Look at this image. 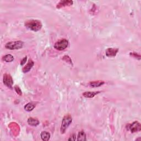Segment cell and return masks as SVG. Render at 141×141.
<instances>
[{
	"instance_id": "obj_17",
	"label": "cell",
	"mask_w": 141,
	"mask_h": 141,
	"mask_svg": "<svg viewBox=\"0 0 141 141\" xmlns=\"http://www.w3.org/2000/svg\"><path fill=\"white\" fill-rule=\"evenodd\" d=\"M15 90L16 92H17V93L18 94H19V95H22V90L21 89V88L18 87V85H15Z\"/></svg>"
},
{
	"instance_id": "obj_2",
	"label": "cell",
	"mask_w": 141,
	"mask_h": 141,
	"mask_svg": "<svg viewBox=\"0 0 141 141\" xmlns=\"http://www.w3.org/2000/svg\"><path fill=\"white\" fill-rule=\"evenodd\" d=\"M72 121V118L70 114H67L63 117L62 121V124L61 126V133L62 134L64 133L67 130V128L69 126L71 125Z\"/></svg>"
},
{
	"instance_id": "obj_3",
	"label": "cell",
	"mask_w": 141,
	"mask_h": 141,
	"mask_svg": "<svg viewBox=\"0 0 141 141\" xmlns=\"http://www.w3.org/2000/svg\"><path fill=\"white\" fill-rule=\"evenodd\" d=\"M24 43L22 41H16V42H11L7 43L5 48L9 50H18L23 47Z\"/></svg>"
},
{
	"instance_id": "obj_10",
	"label": "cell",
	"mask_w": 141,
	"mask_h": 141,
	"mask_svg": "<svg viewBox=\"0 0 141 141\" xmlns=\"http://www.w3.org/2000/svg\"><path fill=\"white\" fill-rule=\"evenodd\" d=\"M100 93V92H85L83 93V97L87 98H94L95 95Z\"/></svg>"
},
{
	"instance_id": "obj_16",
	"label": "cell",
	"mask_w": 141,
	"mask_h": 141,
	"mask_svg": "<svg viewBox=\"0 0 141 141\" xmlns=\"http://www.w3.org/2000/svg\"><path fill=\"white\" fill-rule=\"evenodd\" d=\"M77 140H86V135L84 131H80L77 137Z\"/></svg>"
},
{
	"instance_id": "obj_15",
	"label": "cell",
	"mask_w": 141,
	"mask_h": 141,
	"mask_svg": "<svg viewBox=\"0 0 141 141\" xmlns=\"http://www.w3.org/2000/svg\"><path fill=\"white\" fill-rule=\"evenodd\" d=\"M2 60H3V61H5L6 62H11L14 60V57H13L12 55L8 54V55H6L3 56L2 57Z\"/></svg>"
},
{
	"instance_id": "obj_14",
	"label": "cell",
	"mask_w": 141,
	"mask_h": 141,
	"mask_svg": "<svg viewBox=\"0 0 141 141\" xmlns=\"http://www.w3.org/2000/svg\"><path fill=\"white\" fill-rule=\"evenodd\" d=\"M35 107V104H34L33 103H29L24 106V109L26 111H31L33 110Z\"/></svg>"
},
{
	"instance_id": "obj_19",
	"label": "cell",
	"mask_w": 141,
	"mask_h": 141,
	"mask_svg": "<svg viewBox=\"0 0 141 141\" xmlns=\"http://www.w3.org/2000/svg\"><path fill=\"white\" fill-rule=\"evenodd\" d=\"M76 136L75 134H73L71 137H70V138H69V140H76Z\"/></svg>"
},
{
	"instance_id": "obj_4",
	"label": "cell",
	"mask_w": 141,
	"mask_h": 141,
	"mask_svg": "<svg viewBox=\"0 0 141 141\" xmlns=\"http://www.w3.org/2000/svg\"><path fill=\"white\" fill-rule=\"evenodd\" d=\"M69 41L66 39H62L58 40L54 45V48L57 50L62 51L66 49L69 46Z\"/></svg>"
},
{
	"instance_id": "obj_6",
	"label": "cell",
	"mask_w": 141,
	"mask_h": 141,
	"mask_svg": "<svg viewBox=\"0 0 141 141\" xmlns=\"http://www.w3.org/2000/svg\"><path fill=\"white\" fill-rule=\"evenodd\" d=\"M3 82L4 85H6L7 87L12 88V85L13 84V80L12 77L8 74H4L3 77Z\"/></svg>"
},
{
	"instance_id": "obj_18",
	"label": "cell",
	"mask_w": 141,
	"mask_h": 141,
	"mask_svg": "<svg viewBox=\"0 0 141 141\" xmlns=\"http://www.w3.org/2000/svg\"><path fill=\"white\" fill-rule=\"evenodd\" d=\"M130 55L132 56L133 57H135L136 58H137L138 57L139 60H140V56L139 55H138L137 53H136V52H131L130 53Z\"/></svg>"
},
{
	"instance_id": "obj_13",
	"label": "cell",
	"mask_w": 141,
	"mask_h": 141,
	"mask_svg": "<svg viewBox=\"0 0 141 141\" xmlns=\"http://www.w3.org/2000/svg\"><path fill=\"white\" fill-rule=\"evenodd\" d=\"M41 138H42V140L44 141H48L50 139L51 137L50 133L47 131H43L40 134Z\"/></svg>"
},
{
	"instance_id": "obj_5",
	"label": "cell",
	"mask_w": 141,
	"mask_h": 141,
	"mask_svg": "<svg viewBox=\"0 0 141 141\" xmlns=\"http://www.w3.org/2000/svg\"><path fill=\"white\" fill-rule=\"evenodd\" d=\"M127 129L130 130L132 133L137 132L141 130V125L139 122L135 121L131 124L129 125L128 128H127Z\"/></svg>"
},
{
	"instance_id": "obj_11",
	"label": "cell",
	"mask_w": 141,
	"mask_h": 141,
	"mask_svg": "<svg viewBox=\"0 0 141 141\" xmlns=\"http://www.w3.org/2000/svg\"><path fill=\"white\" fill-rule=\"evenodd\" d=\"M28 124L31 126H37L39 125V121L38 120L33 117H29L28 119Z\"/></svg>"
},
{
	"instance_id": "obj_1",
	"label": "cell",
	"mask_w": 141,
	"mask_h": 141,
	"mask_svg": "<svg viewBox=\"0 0 141 141\" xmlns=\"http://www.w3.org/2000/svg\"><path fill=\"white\" fill-rule=\"evenodd\" d=\"M26 28L34 31H38L42 28V24L39 20H29L25 22Z\"/></svg>"
},
{
	"instance_id": "obj_12",
	"label": "cell",
	"mask_w": 141,
	"mask_h": 141,
	"mask_svg": "<svg viewBox=\"0 0 141 141\" xmlns=\"http://www.w3.org/2000/svg\"><path fill=\"white\" fill-rule=\"evenodd\" d=\"M104 83H105V82L103 80H98L91 82L89 83V85L91 87H99L103 85Z\"/></svg>"
},
{
	"instance_id": "obj_8",
	"label": "cell",
	"mask_w": 141,
	"mask_h": 141,
	"mask_svg": "<svg viewBox=\"0 0 141 141\" xmlns=\"http://www.w3.org/2000/svg\"><path fill=\"white\" fill-rule=\"evenodd\" d=\"M119 51L118 49L108 48L106 50V55L108 57H115Z\"/></svg>"
},
{
	"instance_id": "obj_7",
	"label": "cell",
	"mask_w": 141,
	"mask_h": 141,
	"mask_svg": "<svg viewBox=\"0 0 141 141\" xmlns=\"http://www.w3.org/2000/svg\"><path fill=\"white\" fill-rule=\"evenodd\" d=\"M73 3V2L72 0H61L57 4L56 7L60 9L64 7L72 6Z\"/></svg>"
},
{
	"instance_id": "obj_20",
	"label": "cell",
	"mask_w": 141,
	"mask_h": 141,
	"mask_svg": "<svg viewBox=\"0 0 141 141\" xmlns=\"http://www.w3.org/2000/svg\"><path fill=\"white\" fill-rule=\"evenodd\" d=\"M26 60H27V57L25 56L23 59V60L21 61V66H23V65L24 63L26 62Z\"/></svg>"
},
{
	"instance_id": "obj_9",
	"label": "cell",
	"mask_w": 141,
	"mask_h": 141,
	"mask_svg": "<svg viewBox=\"0 0 141 141\" xmlns=\"http://www.w3.org/2000/svg\"><path fill=\"white\" fill-rule=\"evenodd\" d=\"M34 65V62H33V61L30 60L28 63L26 64V65L23 68V69L22 71L24 73H26V72H29L30 70L33 68Z\"/></svg>"
}]
</instances>
